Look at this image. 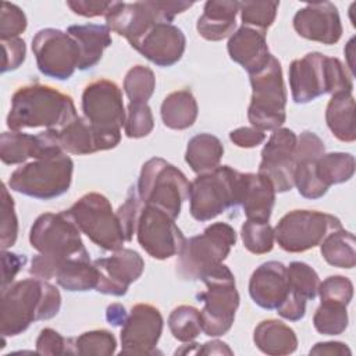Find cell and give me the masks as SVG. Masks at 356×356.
Wrapping results in <instances>:
<instances>
[{
  "mask_svg": "<svg viewBox=\"0 0 356 356\" xmlns=\"http://www.w3.org/2000/svg\"><path fill=\"white\" fill-rule=\"evenodd\" d=\"M29 242L39 252L31 260L29 274L46 281L56 277L58 266L65 260L89 254L67 210L40 214L31 227Z\"/></svg>",
  "mask_w": 356,
  "mask_h": 356,
  "instance_id": "6da1fadb",
  "label": "cell"
},
{
  "mask_svg": "<svg viewBox=\"0 0 356 356\" xmlns=\"http://www.w3.org/2000/svg\"><path fill=\"white\" fill-rule=\"evenodd\" d=\"M61 307L58 289L46 280L26 278L1 289L0 331L3 338L24 332L32 323L57 316Z\"/></svg>",
  "mask_w": 356,
  "mask_h": 356,
  "instance_id": "7a4b0ae2",
  "label": "cell"
},
{
  "mask_svg": "<svg viewBox=\"0 0 356 356\" xmlns=\"http://www.w3.org/2000/svg\"><path fill=\"white\" fill-rule=\"evenodd\" d=\"M76 117V108L70 95L49 85L29 83L14 92L6 121L11 131L60 129Z\"/></svg>",
  "mask_w": 356,
  "mask_h": 356,
  "instance_id": "3957f363",
  "label": "cell"
},
{
  "mask_svg": "<svg viewBox=\"0 0 356 356\" xmlns=\"http://www.w3.org/2000/svg\"><path fill=\"white\" fill-rule=\"evenodd\" d=\"M288 75L292 100L296 104H306L325 93H352L353 90V75L342 61L318 51L293 60Z\"/></svg>",
  "mask_w": 356,
  "mask_h": 356,
  "instance_id": "277c9868",
  "label": "cell"
},
{
  "mask_svg": "<svg viewBox=\"0 0 356 356\" xmlns=\"http://www.w3.org/2000/svg\"><path fill=\"white\" fill-rule=\"evenodd\" d=\"M82 113L89 121L99 152L114 149L121 140L127 111L122 92L108 79H97L85 86L82 93Z\"/></svg>",
  "mask_w": 356,
  "mask_h": 356,
  "instance_id": "5b68a950",
  "label": "cell"
},
{
  "mask_svg": "<svg viewBox=\"0 0 356 356\" xmlns=\"http://www.w3.org/2000/svg\"><path fill=\"white\" fill-rule=\"evenodd\" d=\"M236 243L235 229L222 221L213 222L202 234L185 241L178 253L177 274L185 281H199L209 271L222 264Z\"/></svg>",
  "mask_w": 356,
  "mask_h": 356,
  "instance_id": "8992f818",
  "label": "cell"
},
{
  "mask_svg": "<svg viewBox=\"0 0 356 356\" xmlns=\"http://www.w3.org/2000/svg\"><path fill=\"white\" fill-rule=\"evenodd\" d=\"M74 161L67 153L32 160L14 170L8 179L11 191L21 195L50 200L64 195L72 182Z\"/></svg>",
  "mask_w": 356,
  "mask_h": 356,
  "instance_id": "52a82bcc",
  "label": "cell"
},
{
  "mask_svg": "<svg viewBox=\"0 0 356 356\" xmlns=\"http://www.w3.org/2000/svg\"><path fill=\"white\" fill-rule=\"evenodd\" d=\"M193 1L146 0V1H113L106 14V25L110 31L124 36L134 46L153 25L171 24L172 19L191 8Z\"/></svg>",
  "mask_w": 356,
  "mask_h": 356,
  "instance_id": "ba28073f",
  "label": "cell"
},
{
  "mask_svg": "<svg viewBox=\"0 0 356 356\" xmlns=\"http://www.w3.org/2000/svg\"><path fill=\"white\" fill-rule=\"evenodd\" d=\"M239 178L241 172L229 165L199 174L189 186L191 216L204 222L239 206Z\"/></svg>",
  "mask_w": 356,
  "mask_h": 356,
  "instance_id": "9c48e42d",
  "label": "cell"
},
{
  "mask_svg": "<svg viewBox=\"0 0 356 356\" xmlns=\"http://www.w3.org/2000/svg\"><path fill=\"white\" fill-rule=\"evenodd\" d=\"M252 97L248 107V120L260 131L281 128L286 120V89L281 63L271 54L263 70L249 75Z\"/></svg>",
  "mask_w": 356,
  "mask_h": 356,
  "instance_id": "30bf717a",
  "label": "cell"
},
{
  "mask_svg": "<svg viewBox=\"0 0 356 356\" xmlns=\"http://www.w3.org/2000/svg\"><path fill=\"white\" fill-rule=\"evenodd\" d=\"M189 186L185 174L161 157L149 159L142 165L136 184L145 204L160 207L172 218L179 216L182 203L189 197Z\"/></svg>",
  "mask_w": 356,
  "mask_h": 356,
  "instance_id": "8fae6325",
  "label": "cell"
},
{
  "mask_svg": "<svg viewBox=\"0 0 356 356\" xmlns=\"http://www.w3.org/2000/svg\"><path fill=\"white\" fill-rule=\"evenodd\" d=\"M202 281L206 285V291L197 293V299L204 303L200 310L202 331L207 337H221L231 330L239 306L235 277L225 264H220Z\"/></svg>",
  "mask_w": 356,
  "mask_h": 356,
  "instance_id": "7c38bea8",
  "label": "cell"
},
{
  "mask_svg": "<svg viewBox=\"0 0 356 356\" xmlns=\"http://www.w3.org/2000/svg\"><path fill=\"white\" fill-rule=\"evenodd\" d=\"M67 211L79 231L96 246L108 252L124 248L125 239L120 221L104 195L89 192L81 196Z\"/></svg>",
  "mask_w": 356,
  "mask_h": 356,
  "instance_id": "4fadbf2b",
  "label": "cell"
},
{
  "mask_svg": "<svg viewBox=\"0 0 356 356\" xmlns=\"http://www.w3.org/2000/svg\"><path fill=\"white\" fill-rule=\"evenodd\" d=\"M342 228L338 217L317 210H292L274 227V238L281 249L302 253L318 246L332 231Z\"/></svg>",
  "mask_w": 356,
  "mask_h": 356,
  "instance_id": "5bb4252c",
  "label": "cell"
},
{
  "mask_svg": "<svg viewBox=\"0 0 356 356\" xmlns=\"http://www.w3.org/2000/svg\"><path fill=\"white\" fill-rule=\"evenodd\" d=\"M38 70L58 81L70 79L79 65V47L72 36L56 28H44L32 39Z\"/></svg>",
  "mask_w": 356,
  "mask_h": 356,
  "instance_id": "9a60e30c",
  "label": "cell"
},
{
  "mask_svg": "<svg viewBox=\"0 0 356 356\" xmlns=\"http://www.w3.org/2000/svg\"><path fill=\"white\" fill-rule=\"evenodd\" d=\"M136 239L140 248L153 259L165 260L178 256L186 238L167 211L145 204L136 227Z\"/></svg>",
  "mask_w": 356,
  "mask_h": 356,
  "instance_id": "2e32d148",
  "label": "cell"
},
{
  "mask_svg": "<svg viewBox=\"0 0 356 356\" xmlns=\"http://www.w3.org/2000/svg\"><path fill=\"white\" fill-rule=\"evenodd\" d=\"M296 134L289 128H277L261 150L259 174L264 175L275 192H288L295 186Z\"/></svg>",
  "mask_w": 356,
  "mask_h": 356,
  "instance_id": "e0dca14e",
  "label": "cell"
},
{
  "mask_svg": "<svg viewBox=\"0 0 356 356\" xmlns=\"http://www.w3.org/2000/svg\"><path fill=\"white\" fill-rule=\"evenodd\" d=\"M163 316L156 306L149 303L134 305L121 328L120 355H154L163 332Z\"/></svg>",
  "mask_w": 356,
  "mask_h": 356,
  "instance_id": "ac0fdd59",
  "label": "cell"
},
{
  "mask_svg": "<svg viewBox=\"0 0 356 356\" xmlns=\"http://www.w3.org/2000/svg\"><path fill=\"white\" fill-rule=\"evenodd\" d=\"M93 264L99 274L96 291L111 296H124L145 270L142 256L128 248L115 250L108 257L96 259Z\"/></svg>",
  "mask_w": 356,
  "mask_h": 356,
  "instance_id": "d6986e66",
  "label": "cell"
},
{
  "mask_svg": "<svg viewBox=\"0 0 356 356\" xmlns=\"http://www.w3.org/2000/svg\"><path fill=\"white\" fill-rule=\"evenodd\" d=\"M63 152L58 143L57 129H46L38 135L21 131H10L0 135V159L7 165L24 164L29 159L36 160Z\"/></svg>",
  "mask_w": 356,
  "mask_h": 356,
  "instance_id": "ffe728a7",
  "label": "cell"
},
{
  "mask_svg": "<svg viewBox=\"0 0 356 356\" xmlns=\"http://www.w3.org/2000/svg\"><path fill=\"white\" fill-rule=\"evenodd\" d=\"M293 29L305 39L334 44L342 36L338 8L331 1L309 3L293 15Z\"/></svg>",
  "mask_w": 356,
  "mask_h": 356,
  "instance_id": "44dd1931",
  "label": "cell"
},
{
  "mask_svg": "<svg viewBox=\"0 0 356 356\" xmlns=\"http://www.w3.org/2000/svg\"><path fill=\"white\" fill-rule=\"evenodd\" d=\"M131 47L157 67H171L182 58L186 38L177 25L160 22L153 25Z\"/></svg>",
  "mask_w": 356,
  "mask_h": 356,
  "instance_id": "7402d4cb",
  "label": "cell"
},
{
  "mask_svg": "<svg viewBox=\"0 0 356 356\" xmlns=\"http://www.w3.org/2000/svg\"><path fill=\"white\" fill-rule=\"evenodd\" d=\"M288 292L289 282L286 267L281 261H266L250 275L249 295L261 309L275 310L284 302Z\"/></svg>",
  "mask_w": 356,
  "mask_h": 356,
  "instance_id": "603a6c76",
  "label": "cell"
},
{
  "mask_svg": "<svg viewBox=\"0 0 356 356\" xmlns=\"http://www.w3.org/2000/svg\"><path fill=\"white\" fill-rule=\"evenodd\" d=\"M227 50L229 58L248 71L249 75L263 70L271 57L266 32L245 25L229 36Z\"/></svg>",
  "mask_w": 356,
  "mask_h": 356,
  "instance_id": "cb8c5ba5",
  "label": "cell"
},
{
  "mask_svg": "<svg viewBox=\"0 0 356 356\" xmlns=\"http://www.w3.org/2000/svg\"><path fill=\"white\" fill-rule=\"evenodd\" d=\"M275 189L261 174L241 172L239 178V206L248 220L268 222L275 203Z\"/></svg>",
  "mask_w": 356,
  "mask_h": 356,
  "instance_id": "d4e9b609",
  "label": "cell"
},
{
  "mask_svg": "<svg viewBox=\"0 0 356 356\" xmlns=\"http://www.w3.org/2000/svg\"><path fill=\"white\" fill-rule=\"evenodd\" d=\"M239 13V1L209 0L204 3L203 14L197 18V33L211 42L229 38L236 28V14Z\"/></svg>",
  "mask_w": 356,
  "mask_h": 356,
  "instance_id": "484cf974",
  "label": "cell"
},
{
  "mask_svg": "<svg viewBox=\"0 0 356 356\" xmlns=\"http://www.w3.org/2000/svg\"><path fill=\"white\" fill-rule=\"evenodd\" d=\"M110 32L107 25L99 24L71 25L67 28V33L75 39L79 47L78 70H90L102 60L103 51L113 43Z\"/></svg>",
  "mask_w": 356,
  "mask_h": 356,
  "instance_id": "4316f807",
  "label": "cell"
},
{
  "mask_svg": "<svg viewBox=\"0 0 356 356\" xmlns=\"http://www.w3.org/2000/svg\"><path fill=\"white\" fill-rule=\"evenodd\" d=\"M253 342L259 350L271 356L291 355L298 348L295 331L288 324L275 318L263 320L256 325Z\"/></svg>",
  "mask_w": 356,
  "mask_h": 356,
  "instance_id": "83f0119b",
  "label": "cell"
},
{
  "mask_svg": "<svg viewBox=\"0 0 356 356\" xmlns=\"http://www.w3.org/2000/svg\"><path fill=\"white\" fill-rule=\"evenodd\" d=\"M325 122L332 135L341 142H355L356 120L355 99L352 93L342 92L331 95L325 108Z\"/></svg>",
  "mask_w": 356,
  "mask_h": 356,
  "instance_id": "f1b7e54d",
  "label": "cell"
},
{
  "mask_svg": "<svg viewBox=\"0 0 356 356\" xmlns=\"http://www.w3.org/2000/svg\"><path fill=\"white\" fill-rule=\"evenodd\" d=\"M197 102L189 89H181L167 95L160 107L163 124L175 131L192 127L197 118Z\"/></svg>",
  "mask_w": 356,
  "mask_h": 356,
  "instance_id": "f546056e",
  "label": "cell"
},
{
  "mask_svg": "<svg viewBox=\"0 0 356 356\" xmlns=\"http://www.w3.org/2000/svg\"><path fill=\"white\" fill-rule=\"evenodd\" d=\"M57 284L70 292H85L96 289L99 274L88 256H78L61 263L56 273Z\"/></svg>",
  "mask_w": 356,
  "mask_h": 356,
  "instance_id": "4dcf8cb0",
  "label": "cell"
},
{
  "mask_svg": "<svg viewBox=\"0 0 356 356\" xmlns=\"http://www.w3.org/2000/svg\"><path fill=\"white\" fill-rule=\"evenodd\" d=\"M222 154L224 146L221 140L211 134L203 132L189 139L185 152V161L192 171L199 175L217 168Z\"/></svg>",
  "mask_w": 356,
  "mask_h": 356,
  "instance_id": "1f68e13d",
  "label": "cell"
},
{
  "mask_svg": "<svg viewBox=\"0 0 356 356\" xmlns=\"http://www.w3.org/2000/svg\"><path fill=\"white\" fill-rule=\"evenodd\" d=\"M57 138L65 153L83 156L99 152L95 132L85 117L78 115L70 124L57 129Z\"/></svg>",
  "mask_w": 356,
  "mask_h": 356,
  "instance_id": "d6a6232c",
  "label": "cell"
},
{
  "mask_svg": "<svg viewBox=\"0 0 356 356\" xmlns=\"http://www.w3.org/2000/svg\"><path fill=\"white\" fill-rule=\"evenodd\" d=\"M320 252L330 266L353 268L356 264L355 235L343 228L332 231L320 243Z\"/></svg>",
  "mask_w": 356,
  "mask_h": 356,
  "instance_id": "836d02e7",
  "label": "cell"
},
{
  "mask_svg": "<svg viewBox=\"0 0 356 356\" xmlns=\"http://www.w3.org/2000/svg\"><path fill=\"white\" fill-rule=\"evenodd\" d=\"M316 172L327 188L346 182L355 174V157L343 152L324 153L316 161Z\"/></svg>",
  "mask_w": 356,
  "mask_h": 356,
  "instance_id": "e575fe53",
  "label": "cell"
},
{
  "mask_svg": "<svg viewBox=\"0 0 356 356\" xmlns=\"http://www.w3.org/2000/svg\"><path fill=\"white\" fill-rule=\"evenodd\" d=\"M168 328L179 342H192L203 332L200 310L189 305L175 307L168 316Z\"/></svg>",
  "mask_w": 356,
  "mask_h": 356,
  "instance_id": "d590c367",
  "label": "cell"
},
{
  "mask_svg": "<svg viewBox=\"0 0 356 356\" xmlns=\"http://www.w3.org/2000/svg\"><path fill=\"white\" fill-rule=\"evenodd\" d=\"M156 89L154 72L146 65H134L124 78V92L129 103H147Z\"/></svg>",
  "mask_w": 356,
  "mask_h": 356,
  "instance_id": "8d00e7d4",
  "label": "cell"
},
{
  "mask_svg": "<svg viewBox=\"0 0 356 356\" xmlns=\"http://www.w3.org/2000/svg\"><path fill=\"white\" fill-rule=\"evenodd\" d=\"M349 323L346 306L321 302L313 316V325L323 335H339Z\"/></svg>",
  "mask_w": 356,
  "mask_h": 356,
  "instance_id": "74e56055",
  "label": "cell"
},
{
  "mask_svg": "<svg viewBox=\"0 0 356 356\" xmlns=\"http://www.w3.org/2000/svg\"><path fill=\"white\" fill-rule=\"evenodd\" d=\"M74 353L83 356H110L115 353L117 341L107 330H92L74 338Z\"/></svg>",
  "mask_w": 356,
  "mask_h": 356,
  "instance_id": "f35d334b",
  "label": "cell"
},
{
  "mask_svg": "<svg viewBox=\"0 0 356 356\" xmlns=\"http://www.w3.org/2000/svg\"><path fill=\"white\" fill-rule=\"evenodd\" d=\"M289 288L306 300H313L317 296L320 277L313 267L303 261H292L286 267Z\"/></svg>",
  "mask_w": 356,
  "mask_h": 356,
  "instance_id": "ab89813d",
  "label": "cell"
},
{
  "mask_svg": "<svg viewBox=\"0 0 356 356\" xmlns=\"http://www.w3.org/2000/svg\"><path fill=\"white\" fill-rule=\"evenodd\" d=\"M243 246L253 254H264L274 248V228L268 222L246 220L241 228Z\"/></svg>",
  "mask_w": 356,
  "mask_h": 356,
  "instance_id": "60d3db41",
  "label": "cell"
},
{
  "mask_svg": "<svg viewBox=\"0 0 356 356\" xmlns=\"http://www.w3.org/2000/svg\"><path fill=\"white\" fill-rule=\"evenodd\" d=\"M280 1H241V21L245 26L266 32L277 17Z\"/></svg>",
  "mask_w": 356,
  "mask_h": 356,
  "instance_id": "b9f144b4",
  "label": "cell"
},
{
  "mask_svg": "<svg viewBox=\"0 0 356 356\" xmlns=\"http://www.w3.org/2000/svg\"><path fill=\"white\" fill-rule=\"evenodd\" d=\"M316 161L317 160H306L296 163L295 186L298 188L299 195L306 199H320L328 191L317 177Z\"/></svg>",
  "mask_w": 356,
  "mask_h": 356,
  "instance_id": "7bdbcfd3",
  "label": "cell"
},
{
  "mask_svg": "<svg viewBox=\"0 0 356 356\" xmlns=\"http://www.w3.org/2000/svg\"><path fill=\"white\" fill-rule=\"evenodd\" d=\"M154 128V118L147 103H129L127 106V118L124 131L131 139L147 136Z\"/></svg>",
  "mask_w": 356,
  "mask_h": 356,
  "instance_id": "ee69618b",
  "label": "cell"
},
{
  "mask_svg": "<svg viewBox=\"0 0 356 356\" xmlns=\"http://www.w3.org/2000/svg\"><path fill=\"white\" fill-rule=\"evenodd\" d=\"M143 206H145V203L142 202V199L138 193L136 185L131 186L125 202L115 211L117 218L121 225V229H122L124 239L127 242L132 241L134 235L136 234V227H138V221H139Z\"/></svg>",
  "mask_w": 356,
  "mask_h": 356,
  "instance_id": "f6af8a7d",
  "label": "cell"
},
{
  "mask_svg": "<svg viewBox=\"0 0 356 356\" xmlns=\"http://www.w3.org/2000/svg\"><path fill=\"white\" fill-rule=\"evenodd\" d=\"M18 236V218L15 214L14 199L7 185L1 186V217H0V245L3 250L11 248Z\"/></svg>",
  "mask_w": 356,
  "mask_h": 356,
  "instance_id": "bcb514c9",
  "label": "cell"
},
{
  "mask_svg": "<svg viewBox=\"0 0 356 356\" xmlns=\"http://www.w3.org/2000/svg\"><path fill=\"white\" fill-rule=\"evenodd\" d=\"M317 295L321 302L348 306L353 298V284L348 277L330 275L320 282Z\"/></svg>",
  "mask_w": 356,
  "mask_h": 356,
  "instance_id": "7dc6e473",
  "label": "cell"
},
{
  "mask_svg": "<svg viewBox=\"0 0 356 356\" xmlns=\"http://www.w3.org/2000/svg\"><path fill=\"white\" fill-rule=\"evenodd\" d=\"M26 15L25 13L13 3L3 1L0 8V40L19 38V35L26 29Z\"/></svg>",
  "mask_w": 356,
  "mask_h": 356,
  "instance_id": "c3c4849f",
  "label": "cell"
},
{
  "mask_svg": "<svg viewBox=\"0 0 356 356\" xmlns=\"http://www.w3.org/2000/svg\"><path fill=\"white\" fill-rule=\"evenodd\" d=\"M74 338H65L53 328H43L36 338V353L39 355H75Z\"/></svg>",
  "mask_w": 356,
  "mask_h": 356,
  "instance_id": "681fc988",
  "label": "cell"
},
{
  "mask_svg": "<svg viewBox=\"0 0 356 356\" xmlns=\"http://www.w3.org/2000/svg\"><path fill=\"white\" fill-rule=\"evenodd\" d=\"M325 153V146L321 138L312 132L303 131L296 138V147H295V163L306 161V160H317Z\"/></svg>",
  "mask_w": 356,
  "mask_h": 356,
  "instance_id": "f907efd6",
  "label": "cell"
},
{
  "mask_svg": "<svg viewBox=\"0 0 356 356\" xmlns=\"http://www.w3.org/2000/svg\"><path fill=\"white\" fill-rule=\"evenodd\" d=\"M1 42L3 50V63H1V72H8L17 70L24 61L26 56V46L24 39L14 38Z\"/></svg>",
  "mask_w": 356,
  "mask_h": 356,
  "instance_id": "816d5d0a",
  "label": "cell"
},
{
  "mask_svg": "<svg viewBox=\"0 0 356 356\" xmlns=\"http://www.w3.org/2000/svg\"><path fill=\"white\" fill-rule=\"evenodd\" d=\"M306 299H303L300 295L293 292L289 288V292L284 302L275 309L278 316H281L285 320L289 321H299L300 318L305 317L306 313Z\"/></svg>",
  "mask_w": 356,
  "mask_h": 356,
  "instance_id": "f5cc1de1",
  "label": "cell"
},
{
  "mask_svg": "<svg viewBox=\"0 0 356 356\" xmlns=\"http://www.w3.org/2000/svg\"><path fill=\"white\" fill-rule=\"evenodd\" d=\"M67 6L74 14L82 17H100L108 13L113 6V1H96V0H68Z\"/></svg>",
  "mask_w": 356,
  "mask_h": 356,
  "instance_id": "db71d44e",
  "label": "cell"
},
{
  "mask_svg": "<svg viewBox=\"0 0 356 356\" xmlns=\"http://www.w3.org/2000/svg\"><path fill=\"white\" fill-rule=\"evenodd\" d=\"M266 139L264 131H260L254 127H241L229 132V140L238 147L252 149L261 145Z\"/></svg>",
  "mask_w": 356,
  "mask_h": 356,
  "instance_id": "11a10c76",
  "label": "cell"
},
{
  "mask_svg": "<svg viewBox=\"0 0 356 356\" xmlns=\"http://www.w3.org/2000/svg\"><path fill=\"white\" fill-rule=\"evenodd\" d=\"M1 263H3V282L1 289L7 288L13 284L14 277L19 273V270L26 263V257L24 254H17L8 250L1 252Z\"/></svg>",
  "mask_w": 356,
  "mask_h": 356,
  "instance_id": "9f6ffc18",
  "label": "cell"
},
{
  "mask_svg": "<svg viewBox=\"0 0 356 356\" xmlns=\"http://www.w3.org/2000/svg\"><path fill=\"white\" fill-rule=\"evenodd\" d=\"M310 355H330V356H345L352 355L350 349L343 342L330 341V342H318L316 343L310 352Z\"/></svg>",
  "mask_w": 356,
  "mask_h": 356,
  "instance_id": "6f0895ef",
  "label": "cell"
},
{
  "mask_svg": "<svg viewBox=\"0 0 356 356\" xmlns=\"http://www.w3.org/2000/svg\"><path fill=\"white\" fill-rule=\"evenodd\" d=\"M195 355H234V352L225 342L214 339L204 342L203 345L199 343Z\"/></svg>",
  "mask_w": 356,
  "mask_h": 356,
  "instance_id": "680465c9",
  "label": "cell"
},
{
  "mask_svg": "<svg viewBox=\"0 0 356 356\" xmlns=\"http://www.w3.org/2000/svg\"><path fill=\"white\" fill-rule=\"evenodd\" d=\"M127 317H128V313L121 303H111L106 309V320L108 321V324L114 327H118V325L122 327Z\"/></svg>",
  "mask_w": 356,
  "mask_h": 356,
  "instance_id": "91938a15",
  "label": "cell"
},
{
  "mask_svg": "<svg viewBox=\"0 0 356 356\" xmlns=\"http://www.w3.org/2000/svg\"><path fill=\"white\" fill-rule=\"evenodd\" d=\"M353 43H355V38H352V39L348 42V46H346V49H345V54H346V57H348V65H349L352 74L355 72V64H353V61H352V57H353Z\"/></svg>",
  "mask_w": 356,
  "mask_h": 356,
  "instance_id": "94428289",
  "label": "cell"
}]
</instances>
